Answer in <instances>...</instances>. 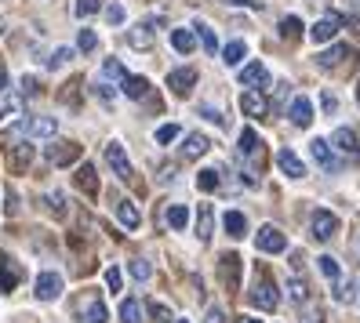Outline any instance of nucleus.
<instances>
[{"label":"nucleus","instance_id":"obj_1","mask_svg":"<svg viewBox=\"0 0 360 323\" xmlns=\"http://www.w3.org/2000/svg\"><path fill=\"white\" fill-rule=\"evenodd\" d=\"M55 135H58V124L51 117H26V120H18L15 127H8L4 142H15V138H37V142H44V138H55Z\"/></svg>","mask_w":360,"mask_h":323},{"label":"nucleus","instance_id":"obj_2","mask_svg":"<svg viewBox=\"0 0 360 323\" xmlns=\"http://www.w3.org/2000/svg\"><path fill=\"white\" fill-rule=\"evenodd\" d=\"M240 272H244V258L233 254V251H226V254L219 258V279L226 284V291H237V287H240Z\"/></svg>","mask_w":360,"mask_h":323},{"label":"nucleus","instance_id":"obj_3","mask_svg":"<svg viewBox=\"0 0 360 323\" xmlns=\"http://www.w3.org/2000/svg\"><path fill=\"white\" fill-rule=\"evenodd\" d=\"M8 145V167H11V175H26L30 164H33V145L30 142H4Z\"/></svg>","mask_w":360,"mask_h":323},{"label":"nucleus","instance_id":"obj_4","mask_svg":"<svg viewBox=\"0 0 360 323\" xmlns=\"http://www.w3.org/2000/svg\"><path fill=\"white\" fill-rule=\"evenodd\" d=\"M255 244H259L262 254H281V251H288V236H284L277 225H262V229L255 232Z\"/></svg>","mask_w":360,"mask_h":323},{"label":"nucleus","instance_id":"obj_5","mask_svg":"<svg viewBox=\"0 0 360 323\" xmlns=\"http://www.w3.org/2000/svg\"><path fill=\"white\" fill-rule=\"evenodd\" d=\"M105 164L117 171V178L131 182L135 167H131V160H128V153H124V145H120V142H110V145H105Z\"/></svg>","mask_w":360,"mask_h":323},{"label":"nucleus","instance_id":"obj_6","mask_svg":"<svg viewBox=\"0 0 360 323\" xmlns=\"http://www.w3.org/2000/svg\"><path fill=\"white\" fill-rule=\"evenodd\" d=\"M240 110H244V117H251V120H262V117L269 113V102H266L262 88H248V91L240 95Z\"/></svg>","mask_w":360,"mask_h":323},{"label":"nucleus","instance_id":"obj_7","mask_svg":"<svg viewBox=\"0 0 360 323\" xmlns=\"http://www.w3.org/2000/svg\"><path fill=\"white\" fill-rule=\"evenodd\" d=\"M167 88H172V95H179V98L193 95V88H197V70H193V66H186V70L167 73Z\"/></svg>","mask_w":360,"mask_h":323},{"label":"nucleus","instance_id":"obj_8","mask_svg":"<svg viewBox=\"0 0 360 323\" xmlns=\"http://www.w3.org/2000/svg\"><path fill=\"white\" fill-rule=\"evenodd\" d=\"M309 229H313V240H331V236L338 232V218L331 211H313V218H309Z\"/></svg>","mask_w":360,"mask_h":323},{"label":"nucleus","instance_id":"obj_9","mask_svg":"<svg viewBox=\"0 0 360 323\" xmlns=\"http://www.w3.org/2000/svg\"><path fill=\"white\" fill-rule=\"evenodd\" d=\"M248 298H251V305H255V309H262V312H273V309H277V301H281V291L262 279V284H255V287H251V294H248Z\"/></svg>","mask_w":360,"mask_h":323},{"label":"nucleus","instance_id":"obj_10","mask_svg":"<svg viewBox=\"0 0 360 323\" xmlns=\"http://www.w3.org/2000/svg\"><path fill=\"white\" fill-rule=\"evenodd\" d=\"M18 279H22V265H18L11 254H0V291L11 294L18 287Z\"/></svg>","mask_w":360,"mask_h":323},{"label":"nucleus","instance_id":"obj_11","mask_svg":"<svg viewBox=\"0 0 360 323\" xmlns=\"http://www.w3.org/2000/svg\"><path fill=\"white\" fill-rule=\"evenodd\" d=\"M33 294H37V301H55L62 294V276L58 272H40Z\"/></svg>","mask_w":360,"mask_h":323},{"label":"nucleus","instance_id":"obj_12","mask_svg":"<svg viewBox=\"0 0 360 323\" xmlns=\"http://www.w3.org/2000/svg\"><path fill=\"white\" fill-rule=\"evenodd\" d=\"M338 29H342V15H338V11H331V15H324L321 22H316V26L309 29V37L316 40V44H328L331 37H338Z\"/></svg>","mask_w":360,"mask_h":323},{"label":"nucleus","instance_id":"obj_13","mask_svg":"<svg viewBox=\"0 0 360 323\" xmlns=\"http://www.w3.org/2000/svg\"><path fill=\"white\" fill-rule=\"evenodd\" d=\"M288 120H291L295 127H309V124H313V102H309L306 95H295L291 105H288Z\"/></svg>","mask_w":360,"mask_h":323},{"label":"nucleus","instance_id":"obj_14","mask_svg":"<svg viewBox=\"0 0 360 323\" xmlns=\"http://www.w3.org/2000/svg\"><path fill=\"white\" fill-rule=\"evenodd\" d=\"M309 153H313V160L321 164L324 171H338L342 164H338V157H335V145H328V138H313L309 142Z\"/></svg>","mask_w":360,"mask_h":323},{"label":"nucleus","instance_id":"obj_15","mask_svg":"<svg viewBox=\"0 0 360 323\" xmlns=\"http://www.w3.org/2000/svg\"><path fill=\"white\" fill-rule=\"evenodd\" d=\"M80 157V145L77 142H51L48 145V160L55 164V167H66V164H73Z\"/></svg>","mask_w":360,"mask_h":323},{"label":"nucleus","instance_id":"obj_16","mask_svg":"<svg viewBox=\"0 0 360 323\" xmlns=\"http://www.w3.org/2000/svg\"><path fill=\"white\" fill-rule=\"evenodd\" d=\"M73 182H77V189L80 192H88V197H98V171L91 167V164H80L77 167V175H73Z\"/></svg>","mask_w":360,"mask_h":323},{"label":"nucleus","instance_id":"obj_17","mask_svg":"<svg viewBox=\"0 0 360 323\" xmlns=\"http://www.w3.org/2000/svg\"><path fill=\"white\" fill-rule=\"evenodd\" d=\"M240 84H244V88H266V84H269V70L262 66V62H248V66L240 70Z\"/></svg>","mask_w":360,"mask_h":323},{"label":"nucleus","instance_id":"obj_18","mask_svg":"<svg viewBox=\"0 0 360 323\" xmlns=\"http://www.w3.org/2000/svg\"><path fill=\"white\" fill-rule=\"evenodd\" d=\"M331 145L346 157H360V142H356V135L349 131V127H338V131L331 135Z\"/></svg>","mask_w":360,"mask_h":323},{"label":"nucleus","instance_id":"obj_19","mask_svg":"<svg viewBox=\"0 0 360 323\" xmlns=\"http://www.w3.org/2000/svg\"><path fill=\"white\" fill-rule=\"evenodd\" d=\"M277 167L284 171L288 178H302V175H306V164H302L299 157H295L291 149H281V153H277Z\"/></svg>","mask_w":360,"mask_h":323},{"label":"nucleus","instance_id":"obj_20","mask_svg":"<svg viewBox=\"0 0 360 323\" xmlns=\"http://www.w3.org/2000/svg\"><path fill=\"white\" fill-rule=\"evenodd\" d=\"M153 29H157V22H142V26H135V29L128 33V44L139 48V51H146V48L153 44Z\"/></svg>","mask_w":360,"mask_h":323},{"label":"nucleus","instance_id":"obj_21","mask_svg":"<svg viewBox=\"0 0 360 323\" xmlns=\"http://www.w3.org/2000/svg\"><path fill=\"white\" fill-rule=\"evenodd\" d=\"M207 149H211L207 135H189V138L182 142V157H186V160H200Z\"/></svg>","mask_w":360,"mask_h":323},{"label":"nucleus","instance_id":"obj_22","mask_svg":"<svg viewBox=\"0 0 360 323\" xmlns=\"http://www.w3.org/2000/svg\"><path fill=\"white\" fill-rule=\"evenodd\" d=\"M120 91L128 95V98H142L146 91H150V80H146V77H139V73H128V77L120 80Z\"/></svg>","mask_w":360,"mask_h":323},{"label":"nucleus","instance_id":"obj_23","mask_svg":"<svg viewBox=\"0 0 360 323\" xmlns=\"http://www.w3.org/2000/svg\"><path fill=\"white\" fill-rule=\"evenodd\" d=\"M172 48H175L179 55H193V48H197V29H175V33H172Z\"/></svg>","mask_w":360,"mask_h":323},{"label":"nucleus","instance_id":"obj_24","mask_svg":"<svg viewBox=\"0 0 360 323\" xmlns=\"http://www.w3.org/2000/svg\"><path fill=\"white\" fill-rule=\"evenodd\" d=\"M346 55H349V48H346V44H335L331 51L316 55V66H324V70H335V66H342V62H346Z\"/></svg>","mask_w":360,"mask_h":323},{"label":"nucleus","instance_id":"obj_25","mask_svg":"<svg viewBox=\"0 0 360 323\" xmlns=\"http://www.w3.org/2000/svg\"><path fill=\"white\" fill-rule=\"evenodd\" d=\"M117 218H120V225H124V229H139L142 214H139V207H135L131 200H124V204L117 207Z\"/></svg>","mask_w":360,"mask_h":323},{"label":"nucleus","instance_id":"obj_26","mask_svg":"<svg viewBox=\"0 0 360 323\" xmlns=\"http://www.w3.org/2000/svg\"><path fill=\"white\" fill-rule=\"evenodd\" d=\"M211 229H215V207L204 204L200 218H197V236H200V240H211Z\"/></svg>","mask_w":360,"mask_h":323},{"label":"nucleus","instance_id":"obj_27","mask_svg":"<svg viewBox=\"0 0 360 323\" xmlns=\"http://www.w3.org/2000/svg\"><path fill=\"white\" fill-rule=\"evenodd\" d=\"M237 149H240V157H259V135L251 131V127H244L240 138H237Z\"/></svg>","mask_w":360,"mask_h":323},{"label":"nucleus","instance_id":"obj_28","mask_svg":"<svg viewBox=\"0 0 360 323\" xmlns=\"http://www.w3.org/2000/svg\"><path fill=\"white\" fill-rule=\"evenodd\" d=\"M222 225H226V232H229V236H244L248 218H244L240 211H226V214H222Z\"/></svg>","mask_w":360,"mask_h":323},{"label":"nucleus","instance_id":"obj_29","mask_svg":"<svg viewBox=\"0 0 360 323\" xmlns=\"http://www.w3.org/2000/svg\"><path fill=\"white\" fill-rule=\"evenodd\" d=\"M120 323H142L139 298H124V301H120Z\"/></svg>","mask_w":360,"mask_h":323},{"label":"nucleus","instance_id":"obj_30","mask_svg":"<svg viewBox=\"0 0 360 323\" xmlns=\"http://www.w3.org/2000/svg\"><path fill=\"white\" fill-rule=\"evenodd\" d=\"M244 55H248L244 40H233V44H226V48H222V62H226V66H240Z\"/></svg>","mask_w":360,"mask_h":323},{"label":"nucleus","instance_id":"obj_31","mask_svg":"<svg viewBox=\"0 0 360 323\" xmlns=\"http://www.w3.org/2000/svg\"><path fill=\"white\" fill-rule=\"evenodd\" d=\"M193 29H197V40H200V44H204L211 55H215V51H219V37H215V29L204 26V22H193Z\"/></svg>","mask_w":360,"mask_h":323},{"label":"nucleus","instance_id":"obj_32","mask_svg":"<svg viewBox=\"0 0 360 323\" xmlns=\"http://www.w3.org/2000/svg\"><path fill=\"white\" fill-rule=\"evenodd\" d=\"M164 218H167V225H172V229H186L189 225V211L182 204H175V207H167Z\"/></svg>","mask_w":360,"mask_h":323},{"label":"nucleus","instance_id":"obj_33","mask_svg":"<svg viewBox=\"0 0 360 323\" xmlns=\"http://www.w3.org/2000/svg\"><path fill=\"white\" fill-rule=\"evenodd\" d=\"M316 265H321V272L331 279V284H338V279H342V269H338V262H335L331 254H321V258H316Z\"/></svg>","mask_w":360,"mask_h":323},{"label":"nucleus","instance_id":"obj_34","mask_svg":"<svg viewBox=\"0 0 360 323\" xmlns=\"http://www.w3.org/2000/svg\"><path fill=\"white\" fill-rule=\"evenodd\" d=\"M84 323H105V305H102V301L98 298H91L88 301V309H84V316H80Z\"/></svg>","mask_w":360,"mask_h":323},{"label":"nucleus","instance_id":"obj_35","mask_svg":"<svg viewBox=\"0 0 360 323\" xmlns=\"http://www.w3.org/2000/svg\"><path fill=\"white\" fill-rule=\"evenodd\" d=\"M219 182H222V175H219V167H207V171H200V175H197V185H200L204 192H211V189H219Z\"/></svg>","mask_w":360,"mask_h":323},{"label":"nucleus","instance_id":"obj_36","mask_svg":"<svg viewBox=\"0 0 360 323\" xmlns=\"http://www.w3.org/2000/svg\"><path fill=\"white\" fill-rule=\"evenodd\" d=\"M281 37H284V40H299V37H302V22H299L295 15H288L284 22H281Z\"/></svg>","mask_w":360,"mask_h":323},{"label":"nucleus","instance_id":"obj_37","mask_svg":"<svg viewBox=\"0 0 360 323\" xmlns=\"http://www.w3.org/2000/svg\"><path fill=\"white\" fill-rule=\"evenodd\" d=\"M102 77H113V80L120 84L124 77H128V70H124V66H120L117 58H105V62H102Z\"/></svg>","mask_w":360,"mask_h":323},{"label":"nucleus","instance_id":"obj_38","mask_svg":"<svg viewBox=\"0 0 360 323\" xmlns=\"http://www.w3.org/2000/svg\"><path fill=\"white\" fill-rule=\"evenodd\" d=\"M128 269H131L135 279H150V276H153V265L146 262V258H131V265H128Z\"/></svg>","mask_w":360,"mask_h":323},{"label":"nucleus","instance_id":"obj_39","mask_svg":"<svg viewBox=\"0 0 360 323\" xmlns=\"http://www.w3.org/2000/svg\"><path fill=\"white\" fill-rule=\"evenodd\" d=\"M288 294H291L295 305H302V301H306V279H291V284H288Z\"/></svg>","mask_w":360,"mask_h":323},{"label":"nucleus","instance_id":"obj_40","mask_svg":"<svg viewBox=\"0 0 360 323\" xmlns=\"http://www.w3.org/2000/svg\"><path fill=\"white\" fill-rule=\"evenodd\" d=\"M77 48H80V51H95V48H98V37H95L91 29H80V37H77Z\"/></svg>","mask_w":360,"mask_h":323},{"label":"nucleus","instance_id":"obj_41","mask_svg":"<svg viewBox=\"0 0 360 323\" xmlns=\"http://www.w3.org/2000/svg\"><path fill=\"white\" fill-rule=\"evenodd\" d=\"M179 138V124H164L160 131H157V145H167V142H175Z\"/></svg>","mask_w":360,"mask_h":323},{"label":"nucleus","instance_id":"obj_42","mask_svg":"<svg viewBox=\"0 0 360 323\" xmlns=\"http://www.w3.org/2000/svg\"><path fill=\"white\" fill-rule=\"evenodd\" d=\"M70 58H73V51H70V48H58V51H55V55L48 58V66H51V70H62V66H66Z\"/></svg>","mask_w":360,"mask_h":323},{"label":"nucleus","instance_id":"obj_43","mask_svg":"<svg viewBox=\"0 0 360 323\" xmlns=\"http://www.w3.org/2000/svg\"><path fill=\"white\" fill-rule=\"evenodd\" d=\"M105 291L120 294V269H117V265H110V269H105Z\"/></svg>","mask_w":360,"mask_h":323},{"label":"nucleus","instance_id":"obj_44","mask_svg":"<svg viewBox=\"0 0 360 323\" xmlns=\"http://www.w3.org/2000/svg\"><path fill=\"white\" fill-rule=\"evenodd\" d=\"M105 22L120 26V22H124V8H120V4H110V8H105Z\"/></svg>","mask_w":360,"mask_h":323},{"label":"nucleus","instance_id":"obj_45","mask_svg":"<svg viewBox=\"0 0 360 323\" xmlns=\"http://www.w3.org/2000/svg\"><path fill=\"white\" fill-rule=\"evenodd\" d=\"M95 95H98L105 105H113V98H117V95L110 91V84H105V80H98V84H95Z\"/></svg>","mask_w":360,"mask_h":323},{"label":"nucleus","instance_id":"obj_46","mask_svg":"<svg viewBox=\"0 0 360 323\" xmlns=\"http://www.w3.org/2000/svg\"><path fill=\"white\" fill-rule=\"evenodd\" d=\"M98 11V0H77V15L84 18V15H95Z\"/></svg>","mask_w":360,"mask_h":323},{"label":"nucleus","instance_id":"obj_47","mask_svg":"<svg viewBox=\"0 0 360 323\" xmlns=\"http://www.w3.org/2000/svg\"><path fill=\"white\" fill-rule=\"evenodd\" d=\"M44 200H48V207H51L55 214H62V211H66V204H62V192H48Z\"/></svg>","mask_w":360,"mask_h":323},{"label":"nucleus","instance_id":"obj_48","mask_svg":"<svg viewBox=\"0 0 360 323\" xmlns=\"http://www.w3.org/2000/svg\"><path fill=\"white\" fill-rule=\"evenodd\" d=\"M200 117H207V120H215V124H219V127H222V124H226V120H222V113H219V110H215V105H200Z\"/></svg>","mask_w":360,"mask_h":323},{"label":"nucleus","instance_id":"obj_49","mask_svg":"<svg viewBox=\"0 0 360 323\" xmlns=\"http://www.w3.org/2000/svg\"><path fill=\"white\" fill-rule=\"evenodd\" d=\"M153 323H172V312H167L164 305H153Z\"/></svg>","mask_w":360,"mask_h":323},{"label":"nucleus","instance_id":"obj_50","mask_svg":"<svg viewBox=\"0 0 360 323\" xmlns=\"http://www.w3.org/2000/svg\"><path fill=\"white\" fill-rule=\"evenodd\" d=\"M349 287H353V284H338V287H335V298H338V301H349V298H353Z\"/></svg>","mask_w":360,"mask_h":323},{"label":"nucleus","instance_id":"obj_51","mask_svg":"<svg viewBox=\"0 0 360 323\" xmlns=\"http://www.w3.org/2000/svg\"><path fill=\"white\" fill-rule=\"evenodd\" d=\"M204 323H226V319H222V309H219V305H211L207 316H204Z\"/></svg>","mask_w":360,"mask_h":323},{"label":"nucleus","instance_id":"obj_52","mask_svg":"<svg viewBox=\"0 0 360 323\" xmlns=\"http://www.w3.org/2000/svg\"><path fill=\"white\" fill-rule=\"evenodd\" d=\"M321 102H324V110H328V113H335V110H338V98H335L331 91H324V95H321Z\"/></svg>","mask_w":360,"mask_h":323},{"label":"nucleus","instance_id":"obj_53","mask_svg":"<svg viewBox=\"0 0 360 323\" xmlns=\"http://www.w3.org/2000/svg\"><path fill=\"white\" fill-rule=\"evenodd\" d=\"M22 95H37V80L33 77H22Z\"/></svg>","mask_w":360,"mask_h":323},{"label":"nucleus","instance_id":"obj_54","mask_svg":"<svg viewBox=\"0 0 360 323\" xmlns=\"http://www.w3.org/2000/svg\"><path fill=\"white\" fill-rule=\"evenodd\" d=\"M4 211H8V214H15V211H18V197H15V192H8V204H4Z\"/></svg>","mask_w":360,"mask_h":323},{"label":"nucleus","instance_id":"obj_55","mask_svg":"<svg viewBox=\"0 0 360 323\" xmlns=\"http://www.w3.org/2000/svg\"><path fill=\"white\" fill-rule=\"evenodd\" d=\"M222 4H244V8H259V0H222Z\"/></svg>","mask_w":360,"mask_h":323},{"label":"nucleus","instance_id":"obj_56","mask_svg":"<svg viewBox=\"0 0 360 323\" xmlns=\"http://www.w3.org/2000/svg\"><path fill=\"white\" fill-rule=\"evenodd\" d=\"M4 88H8V73L0 70V95H4Z\"/></svg>","mask_w":360,"mask_h":323},{"label":"nucleus","instance_id":"obj_57","mask_svg":"<svg viewBox=\"0 0 360 323\" xmlns=\"http://www.w3.org/2000/svg\"><path fill=\"white\" fill-rule=\"evenodd\" d=\"M309 323H324V316L321 312H309Z\"/></svg>","mask_w":360,"mask_h":323},{"label":"nucleus","instance_id":"obj_58","mask_svg":"<svg viewBox=\"0 0 360 323\" xmlns=\"http://www.w3.org/2000/svg\"><path fill=\"white\" fill-rule=\"evenodd\" d=\"M240 323H259V319H255V316H244V319H240Z\"/></svg>","mask_w":360,"mask_h":323},{"label":"nucleus","instance_id":"obj_59","mask_svg":"<svg viewBox=\"0 0 360 323\" xmlns=\"http://www.w3.org/2000/svg\"><path fill=\"white\" fill-rule=\"evenodd\" d=\"M349 4H353V8H356V11H360V0H349Z\"/></svg>","mask_w":360,"mask_h":323},{"label":"nucleus","instance_id":"obj_60","mask_svg":"<svg viewBox=\"0 0 360 323\" xmlns=\"http://www.w3.org/2000/svg\"><path fill=\"white\" fill-rule=\"evenodd\" d=\"M356 102H360V88H356Z\"/></svg>","mask_w":360,"mask_h":323},{"label":"nucleus","instance_id":"obj_61","mask_svg":"<svg viewBox=\"0 0 360 323\" xmlns=\"http://www.w3.org/2000/svg\"><path fill=\"white\" fill-rule=\"evenodd\" d=\"M179 323H189V319H179Z\"/></svg>","mask_w":360,"mask_h":323},{"label":"nucleus","instance_id":"obj_62","mask_svg":"<svg viewBox=\"0 0 360 323\" xmlns=\"http://www.w3.org/2000/svg\"><path fill=\"white\" fill-rule=\"evenodd\" d=\"M0 117H4V110H0Z\"/></svg>","mask_w":360,"mask_h":323}]
</instances>
